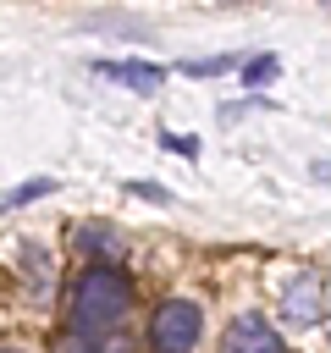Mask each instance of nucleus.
Returning <instances> with one entry per match:
<instances>
[{
    "label": "nucleus",
    "instance_id": "nucleus-9",
    "mask_svg": "<svg viewBox=\"0 0 331 353\" xmlns=\"http://www.w3.org/2000/svg\"><path fill=\"white\" fill-rule=\"evenodd\" d=\"M309 171H314V176H320V182H331V160H314V165H309Z\"/></svg>",
    "mask_w": 331,
    "mask_h": 353
},
{
    "label": "nucleus",
    "instance_id": "nucleus-2",
    "mask_svg": "<svg viewBox=\"0 0 331 353\" xmlns=\"http://www.w3.org/2000/svg\"><path fill=\"white\" fill-rule=\"evenodd\" d=\"M199 331H204V314H199V303H188V298H166V303L149 314V347L182 353V347L199 342Z\"/></svg>",
    "mask_w": 331,
    "mask_h": 353
},
{
    "label": "nucleus",
    "instance_id": "nucleus-5",
    "mask_svg": "<svg viewBox=\"0 0 331 353\" xmlns=\"http://www.w3.org/2000/svg\"><path fill=\"white\" fill-rule=\"evenodd\" d=\"M94 72H99V77H121V83L138 88V94H154V88L166 83V72L149 66V61H94Z\"/></svg>",
    "mask_w": 331,
    "mask_h": 353
},
{
    "label": "nucleus",
    "instance_id": "nucleus-3",
    "mask_svg": "<svg viewBox=\"0 0 331 353\" xmlns=\"http://www.w3.org/2000/svg\"><path fill=\"white\" fill-rule=\"evenodd\" d=\"M281 320L287 325H320L325 320V276L320 270H298L281 287Z\"/></svg>",
    "mask_w": 331,
    "mask_h": 353
},
{
    "label": "nucleus",
    "instance_id": "nucleus-7",
    "mask_svg": "<svg viewBox=\"0 0 331 353\" xmlns=\"http://www.w3.org/2000/svg\"><path fill=\"white\" fill-rule=\"evenodd\" d=\"M77 243H83V248L94 243V248H110V254H116V232H105V226H94V232H88V226H77Z\"/></svg>",
    "mask_w": 331,
    "mask_h": 353
},
{
    "label": "nucleus",
    "instance_id": "nucleus-6",
    "mask_svg": "<svg viewBox=\"0 0 331 353\" xmlns=\"http://www.w3.org/2000/svg\"><path fill=\"white\" fill-rule=\"evenodd\" d=\"M276 72H281V61H276V55H259V61H248V72H243V83H248V88H265V83H270Z\"/></svg>",
    "mask_w": 331,
    "mask_h": 353
},
{
    "label": "nucleus",
    "instance_id": "nucleus-8",
    "mask_svg": "<svg viewBox=\"0 0 331 353\" xmlns=\"http://www.w3.org/2000/svg\"><path fill=\"white\" fill-rule=\"evenodd\" d=\"M50 188H55V182H50V176H44V182H22V188H17V193H11V199H39V193H50Z\"/></svg>",
    "mask_w": 331,
    "mask_h": 353
},
{
    "label": "nucleus",
    "instance_id": "nucleus-1",
    "mask_svg": "<svg viewBox=\"0 0 331 353\" xmlns=\"http://www.w3.org/2000/svg\"><path fill=\"white\" fill-rule=\"evenodd\" d=\"M132 309V281L127 270L116 265H88L72 287V303H66V320L77 336H105L110 325H121V314Z\"/></svg>",
    "mask_w": 331,
    "mask_h": 353
},
{
    "label": "nucleus",
    "instance_id": "nucleus-4",
    "mask_svg": "<svg viewBox=\"0 0 331 353\" xmlns=\"http://www.w3.org/2000/svg\"><path fill=\"white\" fill-rule=\"evenodd\" d=\"M226 347L232 353H281V331L265 320V314H237L232 325H226Z\"/></svg>",
    "mask_w": 331,
    "mask_h": 353
},
{
    "label": "nucleus",
    "instance_id": "nucleus-10",
    "mask_svg": "<svg viewBox=\"0 0 331 353\" xmlns=\"http://www.w3.org/2000/svg\"><path fill=\"white\" fill-rule=\"evenodd\" d=\"M325 325H331V314H325Z\"/></svg>",
    "mask_w": 331,
    "mask_h": 353
}]
</instances>
